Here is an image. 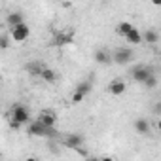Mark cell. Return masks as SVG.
Returning <instances> with one entry per match:
<instances>
[{
  "mask_svg": "<svg viewBox=\"0 0 161 161\" xmlns=\"http://www.w3.org/2000/svg\"><path fill=\"white\" fill-rule=\"evenodd\" d=\"M31 123V112L25 104H14L10 112V125L14 129H19L21 125Z\"/></svg>",
  "mask_w": 161,
  "mask_h": 161,
  "instance_id": "obj_1",
  "label": "cell"
},
{
  "mask_svg": "<svg viewBox=\"0 0 161 161\" xmlns=\"http://www.w3.org/2000/svg\"><path fill=\"white\" fill-rule=\"evenodd\" d=\"M152 74H153V68H150V66H146V64H136V66L131 70L133 80H135V82H138V84H144Z\"/></svg>",
  "mask_w": 161,
  "mask_h": 161,
  "instance_id": "obj_2",
  "label": "cell"
},
{
  "mask_svg": "<svg viewBox=\"0 0 161 161\" xmlns=\"http://www.w3.org/2000/svg\"><path fill=\"white\" fill-rule=\"evenodd\" d=\"M84 142H86V138L82 133H70L63 138V146L68 150H78L80 146H84Z\"/></svg>",
  "mask_w": 161,
  "mask_h": 161,
  "instance_id": "obj_3",
  "label": "cell"
},
{
  "mask_svg": "<svg viewBox=\"0 0 161 161\" xmlns=\"http://www.w3.org/2000/svg\"><path fill=\"white\" fill-rule=\"evenodd\" d=\"M133 55H135L133 49H129V47H118L112 53V59H114L116 64H127V63L133 61Z\"/></svg>",
  "mask_w": 161,
  "mask_h": 161,
  "instance_id": "obj_4",
  "label": "cell"
},
{
  "mask_svg": "<svg viewBox=\"0 0 161 161\" xmlns=\"http://www.w3.org/2000/svg\"><path fill=\"white\" fill-rule=\"evenodd\" d=\"M10 34H12V40H14V42H19V44H21V42H25V40L31 36V29H29V25L21 23V25L10 29Z\"/></svg>",
  "mask_w": 161,
  "mask_h": 161,
  "instance_id": "obj_5",
  "label": "cell"
},
{
  "mask_svg": "<svg viewBox=\"0 0 161 161\" xmlns=\"http://www.w3.org/2000/svg\"><path fill=\"white\" fill-rule=\"evenodd\" d=\"M27 133L31 135V136H44L46 138V133H47V127L40 121V119H36V121H31L29 123V127H27Z\"/></svg>",
  "mask_w": 161,
  "mask_h": 161,
  "instance_id": "obj_6",
  "label": "cell"
},
{
  "mask_svg": "<svg viewBox=\"0 0 161 161\" xmlns=\"http://www.w3.org/2000/svg\"><path fill=\"white\" fill-rule=\"evenodd\" d=\"M127 91V84L123 82V80H112L110 86H108V93L114 95V97H119Z\"/></svg>",
  "mask_w": 161,
  "mask_h": 161,
  "instance_id": "obj_7",
  "label": "cell"
},
{
  "mask_svg": "<svg viewBox=\"0 0 161 161\" xmlns=\"http://www.w3.org/2000/svg\"><path fill=\"white\" fill-rule=\"evenodd\" d=\"M38 119H40L46 127H55V123H57V116H55L51 110H42L40 116H38Z\"/></svg>",
  "mask_w": 161,
  "mask_h": 161,
  "instance_id": "obj_8",
  "label": "cell"
},
{
  "mask_svg": "<svg viewBox=\"0 0 161 161\" xmlns=\"http://www.w3.org/2000/svg\"><path fill=\"white\" fill-rule=\"evenodd\" d=\"M21 23H25L21 12H12V14H8V17H6V25H8L10 29L17 27V25H21Z\"/></svg>",
  "mask_w": 161,
  "mask_h": 161,
  "instance_id": "obj_9",
  "label": "cell"
},
{
  "mask_svg": "<svg viewBox=\"0 0 161 161\" xmlns=\"http://www.w3.org/2000/svg\"><path fill=\"white\" fill-rule=\"evenodd\" d=\"M93 57H95V61H97L99 64H108V63L114 61V59H112V53L106 51V49H97Z\"/></svg>",
  "mask_w": 161,
  "mask_h": 161,
  "instance_id": "obj_10",
  "label": "cell"
},
{
  "mask_svg": "<svg viewBox=\"0 0 161 161\" xmlns=\"http://www.w3.org/2000/svg\"><path fill=\"white\" fill-rule=\"evenodd\" d=\"M25 70H27L31 76H40L42 70H44V64L38 63V61H32V63H27V64H25Z\"/></svg>",
  "mask_w": 161,
  "mask_h": 161,
  "instance_id": "obj_11",
  "label": "cell"
},
{
  "mask_svg": "<svg viewBox=\"0 0 161 161\" xmlns=\"http://www.w3.org/2000/svg\"><path fill=\"white\" fill-rule=\"evenodd\" d=\"M135 131H136L138 135H148V133H150V121L144 119V118H138V119L135 121Z\"/></svg>",
  "mask_w": 161,
  "mask_h": 161,
  "instance_id": "obj_12",
  "label": "cell"
},
{
  "mask_svg": "<svg viewBox=\"0 0 161 161\" xmlns=\"http://www.w3.org/2000/svg\"><path fill=\"white\" fill-rule=\"evenodd\" d=\"M125 40H127L129 44H142V42H144V38H142V32H140V31H136L135 27H133V29H131V32L125 36Z\"/></svg>",
  "mask_w": 161,
  "mask_h": 161,
  "instance_id": "obj_13",
  "label": "cell"
},
{
  "mask_svg": "<svg viewBox=\"0 0 161 161\" xmlns=\"http://www.w3.org/2000/svg\"><path fill=\"white\" fill-rule=\"evenodd\" d=\"M74 40V34L72 32H61V34H57L55 36V46H66V44H70Z\"/></svg>",
  "mask_w": 161,
  "mask_h": 161,
  "instance_id": "obj_14",
  "label": "cell"
},
{
  "mask_svg": "<svg viewBox=\"0 0 161 161\" xmlns=\"http://www.w3.org/2000/svg\"><path fill=\"white\" fill-rule=\"evenodd\" d=\"M131 29H133V23H129V21H121V23H118V27H116V32L119 34V36H127L129 32H131Z\"/></svg>",
  "mask_w": 161,
  "mask_h": 161,
  "instance_id": "obj_15",
  "label": "cell"
},
{
  "mask_svg": "<svg viewBox=\"0 0 161 161\" xmlns=\"http://www.w3.org/2000/svg\"><path fill=\"white\" fill-rule=\"evenodd\" d=\"M40 78L44 80V82H55L57 80V74H55V70L53 68H47V66H44V70H42V74H40Z\"/></svg>",
  "mask_w": 161,
  "mask_h": 161,
  "instance_id": "obj_16",
  "label": "cell"
},
{
  "mask_svg": "<svg viewBox=\"0 0 161 161\" xmlns=\"http://www.w3.org/2000/svg\"><path fill=\"white\" fill-rule=\"evenodd\" d=\"M142 38H144V42H146V44H155V42L159 40V34H157V31L148 29L146 32H142Z\"/></svg>",
  "mask_w": 161,
  "mask_h": 161,
  "instance_id": "obj_17",
  "label": "cell"
},
{
  "mask_svg": "<svg viewBox=\"0 0 161 161\" xmlns=\"http://www.w3.org/2000/svg\"><path fill=\"white\" fill-rule=\"evenodd\" d=\"M91 89H93L91 82H82V84H78V86H76V91L84 93V95H89V93H91Z\"/></svg>",
  "mask_w": 161,
  "mask_h": 161,
  "instance_id": "obj_18",
  "label": "cell"
},
{
  "mask_svg": "<svg viewBox=\"0 0 161 161\" xmlns=\"http://www.w3.org/2000/svg\"><path fill=\"white\" fill-rule=\"evenodd\" d=\"M86 97H87V95L80 93V91H74V93H72V97H70V101H72V104H80V103H82Z\"/></svg>",
  "mask_w": 161,
  "mask_h": 161,
  "instance_id": "obj_19",
  "label": "cell"
},
{
  "mask_svg": "<svg viewBox=\"0 0 161 161\" xmlns=\"http://www.w3.org/2000/svg\"><path fill=\"white\" fill-rule=\"evenodd\" d=\"M144 86H146L148 89H152V87H155V86H157V78H155V76L152 74V76H150V78L146 80V82H144Z\"/></svg>",
  "mask_w": 161,
  "mask_h": 161,
  "instance_id": "obj_20",
  "label": "cell"
},
{
  "mask_svg": "<svg viewBox=\"0 0 161 161\" xmlns=\"http://www.w3.org/2000/svg\"><path fill=\"white\" fill-rule=\"evenodd\" d=\"M10 38H12V34H10V36H8V34L2 36V42H0V47H2V51H6V49L10 47Z\"/></svg>",
  "mask_w": 161,
  "mask_h": 161,
  "instance_id": "obj_21",
  "label": "cell"
},
{
  "mask_svg": "<svg viewBox=\"0 0 161 161\" xmlns=\"http://www.w3.org/2000/svg\"><path fill=\"white\" fill-rule=\"evenodd\" d=\"M152 114L153 116H161V101H157V103L152 104Z\"/></svg>",
  "mask_w": 161,
  "mask_h": 161,
  "instance_id": "obj_22",
  "label": "cell"
},
{
  "mask_svg": "<svg viewBox=\"0 0 161 161\" xmlns=\"http://www.w3.org/2000/svg\"><path fill=\"white\" fill-rule=\"evenodd\" d=\"M150 2H152L153 6H161V0H150Z\"/></svg>",
  "mask_w": 161,
  "mask_h": 161,
  "instance_id": "obj_23",
  "label": "cell"
},
{
  "mask_svg": "<svg viewBox=\"0 0 161 161\" xmlns=\"http://www.w3.org/2000/svg\"><path fill=\"white\" fill-rule=\"evenodd\" d=\"M157 129H159V133H161V119L157 121Z\"/></svg>",
  "mask_w": 161,
  "mask_h": 161,
  "instance_id": "obj_24",
  "label": "cell"
},
{
  "mask_svg": "<svg viewBox=\"0 0 161 161\" xmlns=\"http://www.w3.org/2000/svg\"><path fill=\"white\" fill-rule=\"evenodd\" d=\"M159 59H161V49H159Z\"/></svg>",
  "mask_w": 161,
  "mask_h": 161,
  "instance_id": "obj_25",
  "label": "cell"
}]
</instances>
